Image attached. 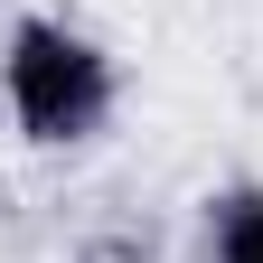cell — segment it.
Masks as SVG:
<instances>
[{
    "label": "cell",
    "mask_w": 263,
    "mask_h": 263,
    "mask_svg": "<svg viewBox=\"0 0 263 263\" xmlns=\"http://www.w3.org/2000/svg\"><path fill=\"white\" fill-rule=\"evenodd\" d=\"M122 113V66L94 28L57 10H19L0 28V122L28 151H94Z\"/></svg>",
    "instance_id": "obj_1"
},
{
    "label": "cell",
    "mask_w": 263,
    "mask_h": 263,
    "mask_svg": "<svg viewBox=\"0 0 263 263\" xmlns=\"http://www.w3.org/2000/svg\"><path fill=\"white\" fill-rule=\"evenodd\" d=\"M207 263H263V188H216L207 197Z\"/></svg>",
    "instance_id": "obj_2"
}]
</instances>
